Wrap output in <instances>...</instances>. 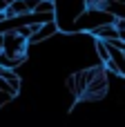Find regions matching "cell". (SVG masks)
I'll return each mask as SVG.
<instances>
[{"instance_id": "obj_9", "label": "cell", "mask_w": 125, "mask_h": 127, "mask_svg": "<svg viewBox=\"0 0 125 127\" xmlns=\"http://www.w3.org/2000/svg\"><path fill=\"white\" fill-rule=\"evenodd\" d=\"M114 25H116V33H119V40H123V42H125V20H121V18H119Z\"/></svg>"}, {"instance_id": "obj_10", "label": "cell", "mask_w": 125, "mask_h": 127, "mask_svg": "<svg viewBox=\"0 0 125 127\" xmlns=\"http://www.w3.org/2000/svg\"><path fill=\"white\" fill-rule=\"evenodd\" d=\"M67 87H69V89H72V94L76 96V80H74V76H69V78H67Z\"/></svg>"}, {"instance_id": "obj_7", "label": "cell", "mask_w": 125, "mask_h": 127, "mask_svg": "<svg viewBox=\"0 0 125 127\" xmlns=\"http://www.w3.org/2000/svg\"><path fill=\"white\" fill-rule=\"evenodd\" d=\"M94 47H96V54H98L101 63H107V60H110V49H107L105 40H101V38H94Z\"/></svg>"}, {"instance_id": "obj_11", "label": "cell", "mask_w": 125, "mask_h": 127, "mask_svg": "<svg viewBox=\"0 0 125 127\" xmlns=\"http://www.w3.org/2000/svg\"><path fill=\"white\" fill-rule=\"evenodd\" d=\"M0 49H2V33H0Z\"/></svg>"}, {"instance_id": "obj_2", "label": "cell", "mask_w": 125, "mask_h": 127, "mask_svg": "<svg viewBox=\"0 0 125 127\" xmlns=\"http://www.w3.org/2000/svg\"><path fill=\"white\" fill-rule=\"evenodd\" d=\"M2 51L9 54V56H16V58L18 56H25V51H27V38H22L13 29L4 31L2 33Z\"/></svg>"}, {"instance_id": "obj_3", "label": "cell", "mask_w": 125, "mask_h": 127, "mask_svg": "<svg viewBox=\"0 0 125 127\" xmlns=\"http://www.w3.org/2000/svg\"><path fill=\"white\" fill-rule=\"evenodd\" d=\"M56 31H58V22H56V20H49V22H40V25H36V27H34L31 36L27 38V45H38V42H42V40L51 38Z\"/></svg>"}, {"instance_id": "obj_1", "label": "cell", "mask_w": 125, "mask_h": 127, "mask_svg": "<svg viewBox=\"0 0 125 127\" xmlns=\"http://www.w3.org/2000/svg\"><path fill=\"white\" fill-rule=\"evenodd\" d=\"M107 92V76H105V67H98V71L94 74V78L87 83L85 92L81 94V98H87V100H101Z\"/></svg>"}, {"instance_id": "obj_5", "label": "cell", "mask_w": 125, "mask_h": 127, "mask_svg": "<svg viewBox=\"0 0 125 127\" xmlns=\"http://www.w3.org/2000/svg\"><path fill=\"white\" fill-rule=\"evenodd\" d=\"M101 9L110 11L116 20H119V18L125 20V0H103V7H101Z\"/></svg>"}, {"instance_id": "obj_8", "label": "cell", "mask_w": 125, "mask_h": 127, "mask_svg": "<svg viewBox=\"0 0 125 127\" xmlns=\"http://www.w3.org/2000/svg\"><path fill=\"white\" fill-rule=\"evenodd\" d=\"M13 98H16V94H13V92H4V89H0V107L9 105Z\"/></svg>"}, {"instance_id": "obj_6", "label": "cell", "mask_w": 125, "mask_h": 127, "mask_svg": "<svg viewBox=\"0 0 125 127\" xmlns=\"http://www.w3.org/2000/svg\"><path fill=\"white\" fill-rule=\"evenodd\" d=\"M27 11H29V7H27L25 0H11L9 7L4 9V16L7 18H13V16H20V13H27Z\"/></svg>"}, {"instance_id": "obj_4", "label": "cell", "mask_w": 125, "mask_h": 127, "mask_svg": "<svg viewBox=\"0 0 125 127\" xmlns=\"http://www.w3.org/2000/svg\"><path fill=\"white\" fill-rule=\"evenodd\" d=\"M94 38H101V40H110V38H119L116 33V25L114 22H105V25H98L96 29L89 31Z\"/></svg>"}]
</instances>
